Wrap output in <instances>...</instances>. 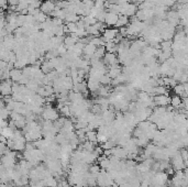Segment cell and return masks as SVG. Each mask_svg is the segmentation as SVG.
I'll return each mask as SVG.
<instances>
[{
    "label": "cell",
    "instance_id": "obj_1",
    "mask_svg": "<svg viewBox=\"0 0 188 187\" xmlns=\"http://www.w3.org/2000/svg\"><path fill=\"white\" fill-rule=\"evenodd\" d=\"M41 117H42L43 120H47V121L53 122L60 118V112H58L57 109L53 108L51 105H47V106H43Z\"/></svg>",
    "mask_w": 188,
    "mask_h": 187
},
{
    "label": "cell",
    "instance_id": "obj_2",
    "mask_svg": "<svg viewBox=\"0 0 188 187\" xmlns=\"http://www.w3.org/2000/svg\"><path fill=\"white\" fill-rule=\"evenodd\" d=\"M170 160H172V165H170V166L174 169V171H183V169H185L186 167H187V165L184 162L183 158H181L180 154H179V151H177L176 153L170 158Z\"/></svg>",
    "mask_w": 188,
    "mask_h": 187
},
{
    "label": "cell",
    "instance_id": "obj_3",
    "mask_svg": "<svg viewBox=\"0 0 188 187\" xmlns=\"http://www.w3.org/2000/svg\"><path fill=\"white\" fill-rule=\"evenodd\" d=\"M103 59V64L106 66H110V67H118L119 65V61H118V56H117L116 53H106Z\"/></svg>",
    "mask_w": 188,
    "mask_h": 187
},
{
    "label": "cell",
    "instance_id": "obj_4",
    "mask_svg": "<svg viewBox=\"0 0 188 187\" xmlns=\"http://www.w3.org/2000/svg\"><path fill=\"white\" fill-rule=\"evenodd\" d=\"M0 95L3 97L12 95V81L10 79L0 81Z\"/></svg>",
    "mask_w": 188,
    "mask_h": 187
},
{
    "label": "cell",
    "instance_id": "obj_5",
    "mask_svg": "<svg viewBox=\"0 0 188 187\" xmlns=\"http://www.w3.org/2000/svg\"><path fill=\"white\" fill-rule=\"evenodd\" d=\"M188 84H179L177 83L176 85L173 87V91L174 94H176V96H179V97L183 99V98H187V92H188Z\"/></svg>",
    "mask_w": 188,
    "mask_h": 187
},
{
    "label": "cell",
    "instance_id": "obj_6",
    "mask_svg": "<svg viewBox=\"0 0 188 187\" xmlns=\"http://www.w3.org/2000/svg\"><path fill=\"white\" fill-rule=\"evenodd\" d=\"M153 101H154L155 106L167 107L168 105H170V97L166 95H156L153 97Z\"/></svg>",
    "mask_w": 188,
    "mask_h": 187
},
{
    "label": "cell",
    "instance_id": "obj_7",
    "mask_svg": "<svg viewBox=\"0 0 188 187\" xmlns=\"http://www.w3.org/2000/svg\"><path fill=\"white\" fill-rule=\"evenodd\" d=\"M119 33V30L117 28H107L105 31L102 32V40L103 42H108V41H112Z\"/></svg>",
    "mask_w": 188,
    "mask_h": 187
},
{
    "label": "cell",
    "instance_id": "obj_8",
    "mask_svg": "<svg viewBox=\"0 0 188 187\" xmlns=\"http://www.w3.org/2000/svg\"><path fill=\"white\" fill-rule=\"evenodd\" d=\"M40 10L43 13L46 14V16H50V14L55 10V1H54V0H46V1L42 3V5H41L40 7Z\"/></svg>",
    "mask_w": 188,
    "mask_h": 187
},
{
    "label": "cell",
    "instance_id": "obj_9",
    "mask_svg": "<svg viewBox=\"0 0 188 187\" xmlns=\"http://www.w3.org/2000/svg\"><path fill=\"white\" fill-rule=\"evenodd\" d=\"M118 18H119V14L113 13V12L107 11L106 17H105V24L107 25V27H109V28L110 27H114V24H116Z\"/></svg>",
    "mask_w": 188,
    "mask_h": 187
},
{
    "label": "cell",
    "instance_id": "obj_10",
    "mask_svg": "<svg viewBox=\"0 0 188 187\" xmlns=\"http://www.w3.org/2000/svg\"><path fill=\"white\" fill-rule=\"evenodd\" d=\"M96 49H97V46H95V45L91 44V43L85 44V46H84V50H83L84 59L88 60V61H89L90 57L94 55V53H95V51H96Z\"/></svg>",
    "mask_w": 188,
    "mask_h": 187
},
{
    "label": "cell",
    "instance_id": "obj_11",
    "mask_svg": "<svg viewBox=\"0 0 188 187\" xmlns=\"http://www.w3.org/2000/svg\"><path fill=\"white\" fill-rule=\"evenodd\" d=\"M74 130H75V128H74V122H73V120H70V119H67V118H65L64 123H63L60 132L64 133V134H67V133H70V132H73Z\"/></svg>",
    "mask_w": 188,
    "mask_h": 187
},
{
    "label": "cell",
    "instance_id": "obj_12",
    "mask_svg": "<svg viewBox=\"0 0 188 187\" xmlns=\"http://www.w3.org/2000/svg\"><path fill=\"white\" fill-rule=\"evenodd\" d=\"M100 83H99V81H97V79L95 78H91V77H88V81H87V89L89 90V91L94 92V94H96V91L99 89V87H100Z\"/></svg>",
    "mask_w": 188,
    "mask_h": 187
},
{
    "label": "cell",
    "instance_id": "obj_13",
    "mask_svg": "<svg viewBox=\"0 0 188 187\" xmlns=\"http://www.w3.org/2000/svg\"><path fill=\"white\" fill-rule=\"evenodd\" d=\"M79 39L76 38L75 35H73V34H68L67 36H65V38L63 39V44L65 45L66 49H70L72 48V46H74L75 43L78 42Z\"/></svg>",
    "mask_w": 188,
    "mask_h": 187
},
{
    "label": "cell",
    "instance_id": "obj_14",
    "mask_svg": "<svg viewBox=\"0 0 188 187\" xmlns=\"http://www.w3.org/2000/svg\"><path fill=\"white\" fill-rule=\"evenodd\" d=\"M21 76H22V70H19V68H12L10 70L9 72V77H10V81H13V83H19L20 81Z\"/></svg>",
    "mask_w": 188,
    "mask_h": 187
},
{
    "label": "cell",
    "instance_id": "obj_15",
    "mask_svg": "<svg viewBox=\"0 0 188 187\" xmlns=\"http://www.w3.org/2000/svg\"><path fill=\"white\" fill-rule=\"evenodd\" d=\"M129 23H130V18H128V17H125V16H119L118 20H117L116 24H114V28L120 29V28L127 27Z\"/></svg>",
    "mask_w": 188,
    "mask_h": 187
},
{
    "label": "cell",
    "instance_id": "obj_16",
    "mask_svg": "<svg viewBox=\"0 0 188 187\" xmlns=\"http://www.w3.org/2000/svg\"><path fill=\"white\" fill-rule=\"evenodd\" d=\"M73 91L75 92H81V94H85V92L88 91L87 89V83L86 81H81V83H78V84H75L73 86Z\"/></svg>",
    "mask_w": 188,
    "mask_h": 187
},
{
    "label": "cell",
    "instance_id": "obj_17",
    "mask_svg": "<svg viewBox=\"0 0 188 187\" xmlns=\"http://www.w3.org/2000/svg\"><path fill=\"white\" fill-rule=\"evenodd\" d=\"M96 92H97V95H98V97L108 98L110 96V94H111V90H110L109 86H100Z\"/></svg>",
    "mask_w": 188,
    "mask_h": 187
},
{
    "label": "cell",
    "instance_id": "obj_18",
    "mask_svg": "<svg viewBox=\"0 0 188 187\" xmlns=\"http://www.w3.org/2000/svg\"><path fill=\"white\" fill-rule=\"evenodd\" d=\"M34 18V20L36 21L38 23H43L45 22V20L47 19V16L45 13H43L42 11H41L40 9H36L35 11H34V13L32 14Z\"/></svg>",
    "mask_w": 188,
    "mask_h": 187
},
{
    "label": "cell",
    "instance_id": "obj_19",
    "mask_svg": "<svg viewBox=\"0 0 188 187\" xmlns=\"http://www.w3.org/2000/svg\"><path fill=\"white\" fill-rule=\"evenodd\" d=\"M172 40H166V41H161L159 42V50L162 52H172Z\"/></svg>",
    "mask_w": 188,
    "mask_h": 187
},
{
    "label": "cell",
    "instance_id": "obj_20",
    "mask_svg": "<svg viewBox=\"0 0 188 187\" xmlns=\"http://www.w3.org/2000/svg\"><path fill=\"white\" fill-rule=\"evenodd\" d=\"M168 88L165 87V86H155L153 88V96L156 95H166L168 96Z\"/></svg>",
    "mask_w": 188,
    "mask_h": 187
},
{
    "label": "cell",
    "instance_id": "obj_21",
    "mask_svg": "<svg viewBox=\"0 0 188 187\" xmlns=\"http://www.w3.org/2000/svg\"><path fill=\"white\" fill-rule=\"evenodd\" d=\"M105 49L108 53H117L118 51V44H116L112 41H108V42H105Z\"/></svg>",
    "mask_w": 188,
    "mask_h": 187
},
{
    "label": "cell",
    "instance_id": "obj_22",
    "mask_svg": "<svg viewBox=\"0 0 188 187\" xmlns=\"http://www.w3.org/2000/svg\"><path fill=\"white\" fill-rule=\"evenodd\" d=\"M44 183H45V187H56L58 182L53 175H50L44 178Z\"/></svg>",
    "mask_w": 188,
    "mask_h": 187
},
{
    "label": "cell",
    "instance_id": "obj_23",
    "mask_svg": "<svg viewBox=\"0 0 188 187\" xmlns=\"http://www.w3.org/2000/svg\"><path fill=\"white\" fill-rule=\"evenodd\" d=\"M170 106L174 109H180L181 106V98L179 96H173L170 97Z\"/></svg>",
    "mask_w": 188,
    "mask_h": 187
},
{
    "label": "cell",
    "instance_id": "obj_24",
    "mask_svg": "<svg viewBox=\"0 0 188 187\" xmlns=\"http://www.w3.org/2000/svg\"><path fill=\"white\" fill-rule=\"evenodd\" d=\"M86 32H87L88 35L90 36H99L100 35V32L98 31V29L96 28V25H87V27L85 28Z\"/></svg>",
    "mask_w": 188,
    "mask_h": 187
},
{
    "label": "cell",
    "instance_id": "obj_25",
    "mask_svg": "<svg viewBox=\"0 0 188 187\" xmlns=\"http://www.w3.org/2000/svg\"><path fill=\"white\" fill-rule=\"evenodd\" d=\"M86 140L89 141V142H92L96 144L97 143V131L95 130H89L86 132Z\"/></svg>",
    "mask_w": 188,
    "mask_h": 187
},
{
    "label": "cell",
    "instance_id": "obj_26",
    "mask_svg": "<svg viewBox=\"0 0 188 187\" xmlns=\"http://www.w3.org/2000/svg\"><path fill=\"white\" fill-rule=\"evenodd\" d=\"M107 74L109 75L111 79L116 78L117 76H119V75L121 74V67L120 66H118V67H110L109 70H108Z\"/></svg>",
    "mask_w": 188,
    "mask_h": 187
},
{
    "label": "cell",
    "instance_id": "obj_27",
    "mask_svg": "<svg viewBox=\"0 0 188 187\" xmlns=\"http://www.w3.org/2000/svg\"><path fill=\"white\" fill-rule=\"evenodd\" d=\"M40 68H41V70H42V73L44 75L49 74L50 72H52V70H53V68H52L51 64L49 63V61H44V62H43V63L41 64Z\"/></svg>",
    "mask_w": 188,
    "mask_h": 187
},
{
    "label": "cell",
    "instance_id": "obj_28",
    "mask_svg": "<svg viewBox=\"0 0 188 187\" xmlns=\"http://www.w3.org/2000/svg\"><path fill=\"white\" fill-rule=\"evenodd\" d=\"M27 88L28 89H30L31 91L33 92H36V90H38V88L40 87V85H39V83L36 81H34V79H30L29 81H28L27 85Z\"/></svg>",
    "mask_w": 188,
    "mask_h": 187
},
{
    "label": "cell",
    "instance_id": "obj_29",
    "mask_svg": "<svg viewBox=\"0 0 188 187\" xmlns=\"http://www.w3.org/2000/svg\"><path fill=\"white\" fill-rule=\"evenodd\" d=\"M60 115H62L64 118H70V106L68 105H64L62 108L58 110Z\"/></svg>",
    "mask_w": 188,
    "mask_h": 187
},
{
    "label": "cell",
    "instance_id": "obj_30",
    "mask_svg": "<svg viewBox=\"0 0 188 187\" xmlns=\"http://www.w3.org/2000/svg\"><path fill=\"white\" fill-rule=\"evenodd\" d=\"M111 81L112 79L110 78V76L108 74H103L102 76L99 78V83H100L101 86H108L111 84Z\"/></svg>",
    "mask_w": 188,
    "mask_h": 187
},
{
    "label": "cell",
    "instance_id": "obj_31",
    "mask_svg": "<svg viewBox=\"0 0 188 187\" xmlns=\"http://www.w3.org/2000/svg\"><path fill=\"white\" fill-rule=\"evenodd\" d=\"M81 19H83V21H84V23H85L86 27H87V25H94L95 23H97L96 18H94V17L86 16V17H81Z\"/></svg>",
    "mask_w": 188,
    "mask_h": 187
},
{
    "label": "cell",
    "instance_id": "obj_32",
    "mask_svg": "<svg viewBox=\"0 0 188 187\" xmlns=\"http://www.w3.org/2000/svg\"><path fill=\"white\" fill-rule=\"evenodd\" d=\"M116 143L112 141V140H110V139H108L106 142H103L102 144H101V148H102L103 150H111L112 148H114L116 147Z\"/></svg>",
    "mask_w": 188,
    "mask_h": 187
},
{
    "label": "cell",
    "instance_id": "obj_33",
    "mask_svg": "<svg viewBox=\"0 0 188 187\" xmlns=\"http://www.w3.org/2000/svg\"><path fill=\"white\" fill-rule=\"evenodd\" d=\"M94 8H96L97 10H106L105 0H94Z\"/></svg>",
    "mask_w": 188,
    "mask_h": 187
},
{
    "label": "cell",
    "instance_id": "obj_34",
    "mask_svg": "<svg viewBox=\"0 0 188 187\" xmlns=\"http://www.w3.org/2000/svg\"><path fill=\"white\" fill-rule=\"evenodd\" d=\"M66 28L68 30V34H72V33H75L77 31V25L76 23H66Z\"/></svg>",
    "mask_w": 188,
    "mask_h": 187
},
{
    "label": "cell",
    "instance_id": "obj_35",
    "mask_svg": "<svg viewBox=\"0 0 188 187\" xmlns=\"http://www.w3.org/2000/svg\"><path fill=\"white\" fill-rule=\"evenodd\" d=\"M56 187H72L70 184H68V182L66 179H64V178H62V179L58 180L57 183V186Z\"/></svg>",
    "mask_w": 188,
    "mask_h": 187
},
{
    "label": "cell",
    "instance_id": "obj_36",
    "mask_svg": "<svg viewBox=\"0 0 188 187\" xmlns=\"http://www.w3.org/2000/svg\"><path fill=\"white\" fill-rule=\"evenodd\" d=\"M95 153V155L98 158L99 155H102L103 154V149L101 147H95L94 148V151H92Z\"/></svg>",
    "mask_w": 188,
    "mask_h": 187
},
{
    "label": "cell",
    "instance_id": "obj_37",
    "mask_svg": "<svg viewBox=\"0 0 188 187\" xmlns=\"http://www.w3.org/2000/svg\"><path fill=\"white\" fill-rule=\"evenodd\" d=\"M0 8L3 10L8 9V0H0Z\"/></svg>",
    "mask_w": 188,
    "mask_h": 187
},
{
    "label": "cell",
    "instance_id": "obj_38",
    "mask_svg": "<svg viewBox=\"0 0 188 187\" xmlns=\"http://www.w3.org/2000/svg\"><path fill=\"white\" fill-rule=\"evenodd\" d=\"M140 187H150V180L142 179L141 183H140Z\"/></svg>",
    "mask_w": 188,
    "mask_h": 187
},
{
    "label": "cell",
    "instance_id": "obj_39",
    "mask_svg": "<svg viewBox=\"0 0 188 187\" xmlns=\"http://www.w3.org/2000/svg\"><path fill=\"white\" fill-rule=\"evenodd\" d=\"M129 1H130V0H118V3H117V5H119V6L124 5V3H129Z\"/></svg>",
    "mask_w": 188,
    "mask_h": 187
},
{
    "label": "cell",
    "instance_id": "obj_40",
    "mask_svg": "<svg viewBox=\"0 0 188 187\" xmlns=\"http://www.w3.org/2000/svg\"><path fill=\"white\" fill-rule=\"evenodd\" d=\"M176 3H178V5H187L188 0H177Z\"/></svg>",
    "mask_w": 188,
    "mask_h": 187
},
{
    "label": "cell",
    "instance_id": "obj_41",
    "mask_svg": "<svg viewBox=\"0 0 188 187\" xmlns=\"http://www.w3.org/2000/svg\"><path fill=\"white\" fill-rule=\"evenodd\" d=\"M70 3H79V1H81V0H67Z\"/></svg>",
    "mask_w": 188,
    "mask_h": 187
},
{
    "label": "cell",
    "instance_id": "obj_42",
    "mask_svg": "<svg viewBox=\"0 0 188 187\" xmlns=\"http://www.w3.org/2000/svg\"><path fill=\"white\" fill-rule=\"evenodd\" d=\"M84 187H89V186H87V185H86V186H84Z\"/></svg>",
    "mask_w": 188,
    "mask_h": 187
},
{
    "label": "cell",
    "instance_id": "obj_43",
    "mask_svg": "<svg viewBox=\"0 0 188 187\" xmlns=\"http://www.w3.org/2000/svg\"><path fill=\"white\" fill-rule=\"evenodd\" d=\"M0 164H1V161H0Z\"/></svg>",
    "mask_w": 188,
    "mask_h": 187
}]
</instances>
